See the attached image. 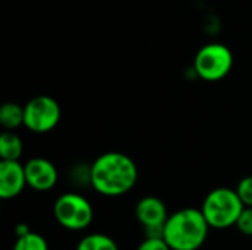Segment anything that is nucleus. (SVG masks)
I'll return each instance as SVG.
<instances>
[{
    "label": "nucleus",
    "instance_id": "nucleus-14",
    "mask_svg": "<svg viewBox=\"0 0 252 250\" xmlns=\"http://www.w3.org/2000/svg\"><path fill=\"white\" fill-rule=\"evenodd\" d=\"M236 193L241 197L245 208H252V175L244 177L239 181L236 187Z\"/></svg>",
    "mask_w": 252,
    "mask_h": 250
},
{
    "label": "nucleus",
    "instance_id": "nucleus-4",
    "mask_svg": "<svg viewBox=\"0 0 252 250\" xmlns=\"http://www.w3.org/2000/svg\"><path fill=\"white\" fill-rule=\"evenodd\" d=\"M233 66V55L230 49L221 43H210L202 46L193 59L195 74L210 83H216L227 77Z\"/></svg>",
    "mask_w": 252,
    "mask_h": 250
},
{
    "label": "nucleus",
    "instance_id": "nucleus-3",
    "mask_svg": "<svg viewBox=\"0 0 252 250\" xmlns=\"http://www.w3.org/2000/svg\"><path fill=\"white\" fill-rule=\"evenodd\" d=\"M245 209L236 190L219 187L211 190L202 202V214L210 228L226 230L236 225L242 211Z\"/></svg>",
    "mask_w": 252,
    "mask_h": 250
},
{
    "label": "nucleus",
    "instance_id": "nucleus-17",
    "mask_svg": "<svg viewBox=\"0 0 252 250\" xmlns=\"http://www.w3.org/2000/svg\"><path fill=\"white\" fill-rule=\"evenodd\" d=\"M28 233H31V231H30V228L27 227V224H18L16 228H15L16 237H22V236H25V234H28Z\"/></svg>",
    "mask_w": 252,
    "mask_h": 250
},
{
    "label": "nucleus",
    "instance_id": "nucleus-16",
    "mask_svg": "<svg viewBox=\"0 0 252 250\" xmlns=\"http://www.w3.org/2000/svg\"><path fill=\"white\" fill-rule=\"evenodd\" d=\"M136 250H171L168 248V245L165 243L164 239H151L146 237Z\"/></svg>",
    "mask_w": 252,
    "mask_h": 250
},
{
    "label": "nucleus",
    "instance_id": "nucleus-1",
    "mask_svg": "<svg viewBox=\"0 0 252 250\" xmlns=\"http://www.w3.org/2000/svg\"><path fill=\"white\" fill-rule=\"evenodd\" d=\"M137 177L139 171L134 161L121 152L102 153L89 168L92 187L106 197L127 194L136 186Z\"/></svg>",
    "mask_w": 252,
    "mask_h": 250
},
{
    "label": "nucleus",
    "instance_id": "nucleus-5",
    "mask_svg": "<svg viewBox=\"0 0 252 250\" xmlns=\"http://www.w3.org/2000/svg\"><path fill=\"white\" fill-rule=\"evenodd\" d=\"M92 203L78 193L61 194L53 203V217L61 227L69 231L86 230L93 221Z\"/></svg>",
    "mask_w": 252,
    "mask_h": 250
},
{
    "label": "nucleus",
    "instance_id": "nucleus-6",
    "mask_svg": "<svg viewBox=\"0 0 252 250\" xmlns=\"http://www.w3.org/2000/svg\"><path fill=\"white\" fill-rule=\"evenodd\" d=\"M61 106L50 96H35L24 106V125L35 133L46 134L61 121Z\"/></svg>",
    "mask_w": 252,
    "mask_h": 250
},
{
    "label": "nucleus",
    "instance_id": "nucleus-11",
    "mask_svg": "<svg viewBox=\"0 0 252 250\" xmlns=\"http://www.w3.org/2000/svg\"><path fill=\"white\" fill-rule=\"evenodd\" d=\"M0 124L6 131H13L24 125V108L15 102H7L0 108Z\"/></svg>",
    "mask_w": 252,
    "mask_h": 250
},
{
    "label": "nucleus",
    "instance_id": "nucleus-9",
    "mask_svg": "<svg viewBox=\"0 0 252 250\" xmlns=\"http://www.w3.org/2000/svg\"><path fill=\"white\" fill-rule=\"evenodd\" d=\"M27 187L25 168L19 161H0V197L7 200L19 196Z\"/></svg>",
    "mask_w": 252,
    "mask_h": 250
},
{
    "label": "nucleus",
    "instance_id": "nucleus-2",
    "mask_svg": "<svg viewBox=\"0 0 252 250\" xmlns=\"http://www.w3.org/2000/svg\"><path fill=\"white\" fill-rule=\"evenodd\" d=\"M210 225L201 209L185 208L171 214L164 225V240L171 250H198L207 240Z\"/></svg>",
    "mask_w": 252,
    "mask_h": 250
},
{
    "label": "nucleus",
    "instance_id": "nucleus-7",
    "mask_svg": "<svg viewBox=\"0 0 252 250\" xmlns=\"http://www.w3.org/2000/svg\"><path fill=\"white\" fill-rule=\"evenodd\" d=\"M137 221L145 227L146 237L164 239V225L168 220L165 203L155 196L142 197L134 209Z\"/></svg>",
    "mask_w": 252,
    "mask_h": 250
},
{
    "label": "nucleus",
    "instance_id": "nucleus-15",
    "mask_svg": "<svg viewBox=\"0 0 252 250\" xmlns=\"http://www.w3.org/2000/svg\"><path fill=\"white\" fill-rule=\"evenodd\" d=\"M236 227L242 234L252 237V208H245L242 211V214L236 222Z\"/></svg>",
    "mask_w": 252,
    "mask_h": 250
},
{
    "label": "nucleus",
    "instance_id": "nucleus-8",
    "mask_svg": "<svg viewBox=\"0 0 252 250\" xmlns=\"http://www.w3.org/2000/svg\"><path fill=\"white\" fill-rule=\"evenodd\" d=\"M27 186L35 192H49L58 183L56 167L44 158H32L25 165Z\"/></svg>",
    "mask_w": 252,
    "mask_h": 250
},
{
    "label": "nucleus",
    "instance_id": "nucleus-13",
    "mask_svg": "<svg viewBox=\"0 0 252 250\" xmlns=\"http://www.w3.org/2000/svg\"><path fill=\"white\" fill-rule=\"evenodd\" d=\"M12 250H49V245L41 234L31 231L22 237H16Z\"/></svg>",
    "mask_w": 252,
    "mask_h": 250
},
{
    "label": "nucleus",
    "instance_id": "nucleus-12",
    "mask_svg": "<svg viewBox=\"0 0 252 250\" xmlns=\"http://www.w3.org/2000/svg\"><path fill=\"white\" fill-rule=\"evenodd\" d=\"M75 250H120L115 240L102 233H93L83 237Z\"/></svg>",
    "mask_w": 252,
    "mask_h": 250
},
{
    "label": "nucleus",
    "instance_id": "nucleus-10",
    "mask_svg": "<svg viewBox=\"0 0 252 250\" xmlns=\"http://www.w3.org/2000/svg\"><path fill=\"white\" fill-rule=\"evenodd\" d=\"M24 152L21 137L13 131H3L0 136V158L1 161H19Z\"/></svg>",
    "mask_w": 252,
    "mask_h": 250
}]
</instances>
